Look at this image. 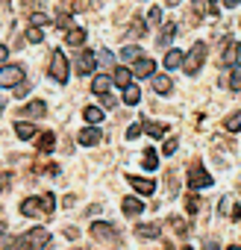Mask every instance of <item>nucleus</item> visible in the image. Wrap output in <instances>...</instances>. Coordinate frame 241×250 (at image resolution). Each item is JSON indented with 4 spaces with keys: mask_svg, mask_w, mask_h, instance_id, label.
<instances>
[{
    "mask_svg": "<svg viewBox=\"0 0 241 250\" xmlns=\"http://www.w3.org/2000/svg\"><path fill=\"white\" fill-rule=\"evenodd\" d=\"M103 115H106V112H103L100 106H85V109H82V118H85L88 124H100Z\"/></svg>",
    "mask_w": 241,
    "mask_h": 250,
    "instance_id": "nucleus-24",
    "label": "nucleus"
},
{
    "mask_svg": "<svg viewBox=\"0 0 241 250\" xmlns=\"http://www.w3.org/2000/svg\"><path fill=\"white\" fill-rule=\"evenodd\" d=\"M120 56H124V59H130V62H139V59H144V53H141V47H139V44H127L124 50H120Z\"/></svg>",
    "mask_w": 241,
    "mask_h": 250,
    "instance_id": "nucleus-30",
    "label": "nucleus"
},
{
    "mask_svg": "<svg viewBox=\"0 0 241 250\" xmlns=\"http://www.w3.org/2000/svg\"><path fill=\"white\" fill-rule=\"evenodd\" d=\"M53 147H56V133L53 130H44L39 136V153H53Z\"/></svg>",
    "mask_w": 241,
    "mask_h": 250,
    "instance_id": "nucleus-16",
    "label": "nucleus"
},
{
    "mask_svg": "<svg viewBox=\"0 0 241 250\" xmlns=\"http://www.w3.org/2000/svg\"><path fill=\"white\" fill-rule=\"evenodd\" d=\"M56 212V200L53 194H41V197H27L21 203V215L24 218H39V215H53Z\"/></svg>",
    "mask_w": 241,
    "mask_h": 250,
    "instance_id": "nucleus-1",
    "label": "nucleus"
},
{
    "mask_svg": "<svg viewBox=\"0 0 241 250\" xmlns=\"http://www.w3.org/2000/svg\"><path fill=\"white\" fill-rule=\"evenodd\" d=\"M74 68H77V74H80V77L94 74V68H97V56H94L91 50H80V53H77V59H74Z\"/></svg>",
    "mask_w": 241,
    "mask_h": 250,
    "instance_id": "nucleus-7",
    "label": "nucleus"
},
{
    "mask_svg": "<svg viewBox=\"0 0 241 250\" xmlns=\"http://www.w3.org/2000/svg\"><path fill=\"white\" fill-rule=\"evenodd\" d=\"M177 147H180V136H171V139L165 142L162 153H165V156H174V153H177Z\"/></svg>",
    "mask_w": 241,
    "mask_h": 250,
    "instance_id": "nucleus-31",
    "label": "nucleus"
},
{
    "mask_svg": "<svg viewBox=\"0 0 241 250\" xmlns=\"http://www.w3.org/2000/svg\"><path fill=\"white\" fill-rule=\"evenodd\" d=\"M56 27H59V30H62V27L71 30V15H68V12H59V15H56Z\"/></svg>",
    "mask_w": 241,
    "mask_h": 250,
    "instance_id": "nucleus-36",
    "label": "nucleus"
},
{
    "mask_svg": "<svg viewBox=\"0 0 241 250\" xmlns=\"http://www.w3.org/2000/svg\"><path fill=\"white\" fill-rule=\"evenodd\" d=\"M36 130H39V127H36V124H30V121H15V136H18V139H24V142H27V139H33V136H36Z\"/></svg>",
    "mask_w": 241,
    "mask_h": 250,
    "instance_id": "nucleus-17",
    "label": "nucleus"
},
{
    "mask_svg": "<svg viewBox=\"0 0 241 250\" xmlns=\"http://www.w3.org/2000/svg\"><path fill=\"white\" fill-rule=\"evenodd\" d=\"M235 53H238V44H232V42L226 39V44L221 47V62H223V65H229V62L235 59Z\"/></svg>",
    "mask_w": 241,
    "mask_h": 250,
    "instance_id": "nucleus-28",
    "label": "nucleus"
},
{
    "mask_svg": "<svg viewBox=\"0 0 241 250\" xmlns=\"http://www.w3.org/2000/svg\"><path fill=\"white\" fill-rule=\"evenodd\" d=\"M185 209H188L191 215H197V212H200V197H197V194H188V197H185Z\"/></svg>",
    "mask_w": 241,
    "mask_h": 250,
    "instance_id": "nucleus-33",
    "label": "nucleus"
},
{
    "mask_svg": "<svg viewBox=\"0 0 241 250\" xmlns=\"http://www.w3.org/2000/svg\"><path fill=\"white\" fill-rule=\"evenodd\" d=\"M30 24H33V27H39V30H41V27H44V24H47V15H44V12H33V15H30Z\"/></svg>",
    "mask_w": 241,
    "mask_h": 250,
    "instance_id": "nucleus-35",
    "label": "nucleus"
},
{
    "mask_svg": "<svg viewBox=\"0 0 241 250\" xmlns=\"http://www.w3.org/2000/svg\"><path fill=\"white\" fill-rule=\"evenodd\" d=\"M153 91H156V94H171V91H174V83H171V77H165V74L153 77Z\"/></svg>",
    "mask_w": 241,
    "mask_h": 250,
    "instance_id": "nucleus-21",
    "label": "nucleus"
},
{
    "mask_svg": "<svg viewBox=\"0 0 241 250\" xmlns=\"http://www.w3.org/2000/svg\"><path fill=\"white\" fill-rule=\"evenodd\" d=\"M209 12H212V15H215V0H209Z\"/></svg>",
    "mask_w": 241,
    "mask_h": 250,
    "instance_id": "nucleus-46",
    "label": "nucleus"
},
{
    "mask_svg": "<svg viewBox=\"0 0 241 250\" xmlns=\"http://www.w3.org/2000/svg\"><path fill=\"white\" fill-rule=\"evenodd\" d=\"M223 6H226V9H232V6H238V0H223Z\"/></svg>",
    "mask_w": 241,
    "mask_h": 250,
    "instance_id": "nucleus-44",
    "label": "nucleus"
},
{
    "mask_svg": "<svg viewBox=\"0 0 241 250\" xmlns=\"http://www.w3.org/2000/svg\"><path fill=\"white\" fill-rule=\"evenodd\" d=\"M130 36L133 39H141V36H147V24H144V18H133V24H130Z\"/></svg>",
    "mask_w": 241,
    "mask_h": 250,
    "instance_id": "nucleus-27",
    "label": "nucleus"
},
{
    "mask_svg": "<svg viewBox=\"0 0 241 250\" xmlns=\"http://www.w3.org/2000/svg\"><path fill=\"white\" fill-rule=\"evenodd\" d=\"M30 94V83H21L18 88H15V97H27Z\"/></svg>",
    "mask_w": 241,
    "mask_h": 250,
    "instance_id": "nucleus-39",
    "label": "nucleus"
},
{
    "mask_svg": "<svg viewBox=\"0 0 241 250\" xmlns=\"http://www.w3.org/2000/svg\"><path fill=\"white\" fill-rule=\"evenodd\" d=\"M120 209H124V215H127V218H136V215H141V212H144V203H141L139 197H124Z\"/></svg>",
    "mask_w": 241,
    "mask_h": 250,
    "instance_id": "nucleus-11",
    "label": "nucleus"
},
{
    "mask_svg": "<svg viewBox=\"0 0 241 250\" xmlns=\"http://www.w3.org/2000/svg\"><path fill=\"white\" fill-rule=\"evenodd\" d=\"M182 62H185V53H182V50H168V53H165V59H162V65H165V68H171V71H174V68H180Z\"/></svg>",
    "mask_w": 241,
    "mask_h": 250,
    "instance_id": "nucleus-20",
    "label": "nucleus"
},
{
    "mask_svg": "<svg viewBox=\"0 0 241 250\" xmlns=\"http://www.w3.org/2000/svg\"><path fill=\"white\" fill-rule=\"evenodd\" d=\"M203 250H221V244H218V241H206Z\"/></svg>",
    "mask_w": 241,
    "mask_h": 250,
    "instance_id": "nucleus-42",
    "label": "nucleus"
},
{
    "mask_svg": "<svg viewBox=\"0 0 241 250\" xmlns=\"http://www.w3.org/2000/svg\"><path fill=\"white\" fill-rule=\"evenodd\" d=\"M139 100H141V88H139L136 83H133L130 88H124V103H127V106H136Z\"/></svg>",
    "mask_w": 241,
    "mask_h": 250,
    "instance_id": "nucleus-29",
    "label": "nucleus"
},
{
    "mask_svg": "<svg viewBox=\"0 0 241 250\" xmlns=\"http://www.w3.org/2000/svg\"><path fill=\"white\" fill-rule=\"evenodd\" d=\"M24 83V68L21 65H3L0 68V88H15Z\"/></svg>",
    "mask_w": 241,
    "mask_h": 250,
    "instance_id": "nucleus-5",
    "label": "nucleus"
},
{
    "mask_svg": "<svg viewBox=\"0 0 241 250\" xmlns=\"http://www.w3.org/2000/svg\"><path fill=\"white\" fill-rule=\"evenodd\" d=\"M6 56H9V47H6V44H0V62H3Z\"/></svg>",
    "mask_w": 241,
    "mask_h": 250,
    "instance_id": "nucleus-43",
    "label": "nucleus"
},
{
    "mask_svg": "<svg viewBox=\"0 0 241 250\" xmlns=\"http://www.w3.org/2000/svg\"><path fill=\"white\" fill-rule=\"evenodd\" d=\"M141 127H144V133H147L150 139H162V136H165V130H168L162 121H144Z\"/></svg>",
    "mask_w": 241,
    "mask_h": 250,
    "instance_id": "nucleus-18",
    "label": "nucleus"
},
{
    "mask_svg": "<svg viewBox=\"0 0 241 250\" xmlns=\"http://www.w3.org/2000/svg\"><path fill=\"white\" fill-rule=\"evenodd\" d=\"M112 83L120 85V88H130L133 85V68H124V65H118L112 71Z\"/></svg>",
    "mask_w": 241,
    "mask_h": 250,
    "instance_id": "nucleus-8",
    "label": "nucleus"
},
{
    "mask_svg": "<svg viewBox=\"0 0 241 250\" xmlns=\"http://www.w3.org/2000/svg\"><path fill=\"white\" fill-rule=\"evenodd\" d=\"M182 250H191V247H182Z\"/></svg>",
    "mask_w": 241,
    "mask_h": 250,
    "instance_id": "nucleus-49",
    "label": "nucleus"
},
{
    "mask_svg": "<svg viewBox=\"0 0 241 250\" xmlns=\"http://www.w3.org/2000/svg\"><path fill=\"white\" fill-rule=\"evenodd\" d=\"M6 247H12V238H9V232L0 227V250H6Z\"/></svg>",
    "mask_w": 241,
    "mask_h": 250,
    "instance_id": "nucleus-38",
    "label": "nucleus"
},
{
    "mask_svg": "<svg viewBox=\"0 0 241 250\" xmlns=\"http://www.w3.org/2000/svg\"><path fill=\"white\" fill-rule=\"evenodd\" d=\"M144 156H141V165L147 168V171H156L159 168V156H156V150L153 147H147V150H141Z\"/></svg>",
    "mask_w": 241,
    "mask_h": 250,
    "instance_id": "nucleus-25",
    "label": "nucleus"
},
{
    "mask_svg": "<svg viewBox=\"0 0 241 250\" xmlns=\"http://www.w3.org/2000/svg\"><path fill=\"white\" fill-rule=\"evenodd\" d=\"M127 180H130V186H133L139 194H153V191H156V183L147 180V177H136V174H130Z\"/></svg>",
    "mask_w": 241,
    "mask_h": 250,
    "instance_id": "nucleus-9",
    "label": "nucleus"
},
{
    "mask_svg": "<svg viewBox=\"0 0 241 250\" xmlns=\"http://www.w3.org/2000/svg\"><path fill=\"white\" fill-rule=\"evenodd\" d=\"M226 80H229V88H232V91H241V65H232L229 74L223 77V83H226Z\"/></svg>",
    "mask_w": 241,
    "mask_h": 250,
    "instance_id": "nucleus-23",
    "label": "nucleus"
},
{
    "mask_svg": "<svg viewBox=\"0 0 241 250\" xmlns=\"http://www.w3.org/2000/svg\"><path fill=\"white\" fill-rule=\"evenodd\" d=\"M212 183H215V180L209 177V171H206L200 162H194V165H191V174H188V186H191L194 191H200V188H209Z\"/></svg>",
    "mask_w": 241,
    "mask_h": 250,
    "instance_id": "nucleus-6",
    "label": "nucleus"
},
{
    "mask_svg": "<svg viewBox=\"0 0 241 250\" xmlns=\"http://www.w3.org/2000/svg\"><path fill=\"white\" fill-rule=\"evenodd\" d=\"M109 85H112V77H106V74H97V77L91 80V91H94V94H100V97H106V94H109Z\"/></svg>",
    "mask_w": 241,
    "mask_h": 250,
    "instance_id": "nucleus-15",
    "label": "nucleus"
},
{
    "mask_svg": "<svg viewBox=\"0 0 241 250\" xmlns=\"http://www.w3.org/2000/svg\"><path fill=\"white\" fill-rule=\"evenodd\" d=\"M141 133H144V127H141V124H133V127H130V130H127V139H130V142H133V139H139V136H141Z\"/></svg>",
    "mask_w": 241,
    "mask_h": 250,
    "instance_id": "nucleus-37",
    "label": "nucleus"
},
{
    "mask_svg": "<svg viewBox=\"0 0 241 250\" xmlns=\"http://www.w3.org/2000/svg\"><path fill=\"white\" fill-rule=\"evenodd\" d=\"M177 30H180V24H174V21H168L162 30H159V36H156V44L159 47H165V44H171V39L177 36Z\"/></svg>",
    "mask_w": 241,
    "mask_h": 250,
    "instance_id": "nucleus-12",
    "label": "nucleus"
},
{
    "mask_svg": "<svg viewBox=\"0 0 241 250\" xmlns=\"http://www.w3.org/2000/svg\"><path fill=\"white\" fill-rule=\"evenodd\" d=\"M182 3V0H168V6H180Z\"/></svg>",
    "mask_w": 241,
    "mask_h": 250,
    "instance_id": "nucleus-45",
    "label": "nucleus"
},
{
    "mask_svg": "<svg viewBox=\"0 0 241 250\" xmlns=\"http://www.w3.org/2000/svg\"><path fill=\"white\" fill-rule=\"evenodd\" d=\"M235 59H238V65H241V44H238V53H235Z\"/></svg>",
    "mask_w": 241,
    "mask_h": 250,
    "instance_id": "nucleus-47",
    "label": "nucleus"
},
{
    "mask_svg": "<svg viewBox=\"0 0 241 250\" xmlns=\"http://www.w3.org/2000/svg\"><path fill=\"white\" fill-rule=\"evenodd\" d=\"M223 130H226V133H238V130H241V109H235V112L223 121Z\"/></svg>",
    "mask_w": 241,
    "mask_h": 250,
    "instance_id": "nucleus-26",
    "label": "nucleus"
},
{
    "mask_svg": "<svg viewBox=\"0 0 241 250\" xmlns=\"http://www.w3.org/2000/svg\"><path fill=\"white\" fill-rule=\"evenodd\" d=\"M9 183H12V174H0V191H6Z\"/></svg>",
    "mask_w": 241,
    "mask_h": 250,
    "instance_id": "nucleus-40",
    "label": "nucleus"
},
{
    "mask_svg": "<svg viewBox=\"0 0 241 250\" xmlns=\"http://www.w3.org/2000/svg\"><path fill=\"white\" fill-rule=\"evenodd\" d=\"M162 18H165V15H162V9H159V6L147 9V21H150V24H162Z\"/></svg>",
    "mask_w": 241,
    "mask_h": 250,
    "instance_id": "nucleus-34",
    "label": "nucleus"
},
{
    "mask_svg": "<svg viewBox=\"0 0 241 250\" xmlns=\"http://www.w3.org/2000/svg\"><path fill=\"white\" fill-rule=\"evenodd\" d=\"M27 42H30V44H39V42H44V33H41L39 27H30V30H27Z\"/></svg>",
    "mask_w": 241,
    "mask_h": 250,
    "instance_id": "nucleus-32",
    "label": "nucleus"
},
{
    "mask_svg": "<svg viewBox=\"0 0 241 250\" xmlns=\"http://www.w3.org/2000/svg\"><path fill=\"white\" fill-rule=\"evenodd\" d=\"M226 250H241V247H238V244H232V247H226Z\"/></svg>",
    "mask_w": 241,
    "mask_h": 250,
    "instance_id": "nucleus-48",
    "label": "nucleus"
},
{
    "mask_svg": "<svg viewBox=\"0 0 241 250\" xmlns=\"http://www.w3.org/2000/svg\"><path fill=\"white\" fill-rule=\"evenodd\" d=\"M65 42H68L71 47H80V44H85V30H82V27H71V30L65 33Z\"/></svg>",
    "mask_w": 241,
    "mask_h": 250,
    "instance_id": "nucleus-19",
    "label": "nucleus"
},
{
    "mask_svg": "<svg viewBox=\"0 0 241 250\" xmlns=\"http://www.w3.org/2000/svg\"><path fill=\"white\" fill-rule=\"evenodd\" d=\"M91 235H94L97 241H103V244H112V247L120 244V232H118L109 221H94V224H91Z\"/></svg>",
    "mask_w": 241,
    "mask_h": 250,
    "instance_id": "nucleus-3",
    "label": "nucleus"
},
{
    "mask_svg": "<svg viewBox=\"0 0 241 250\" xmlns=\"http://www.w3.org/2000/svg\"><path fill=\"white\" fill-rule=\"evenodd\" d=\"M65 235H68V238H77V235H80V229H77V227H68V229H65Z\"/></svg>",
    "mask_w": 241,
    "mask_h": 250,
    "instance_id": "nucleus-41",
    "label": "nucleus"
},
{
    "mask_svg": "<svg viewBox=\"0 0 241 250\" xmlns=\"http://www.w3.org/2000/svg\"><path fill=\"white\" fill-rule=\"evenodd\" d=\"M44 112H47L44 100H30L27 106H21V115H24V118H41Z\"/></svg>",
    "mask_w": 241,
    "mask_h": 250,
    "instance_id": "nucleus-13",
    "label": "nucleus"
},
{
    "mask_svg": "<svg viewBox=\"0 0 241 250\" xmlns=\"http://www.w3.org/2000/svg\"><path fill=\"white\" fill-rule=\"evenodd\" d=\"M100 139H103V133H100L97 127H85V130H80V136H77V142H80V145H85V147L97 145Z\"/></svg>",
    "mask_w": 241,
    "mask_h": 250,
    "instance_id": "nucleus-10",
    "label": "nucleus"
},
{
    "mask_svg": "<svg viewBox=\"0 0 241 250\" xmlns=\"http://www.w3.org/2000/svg\"><path fill=\"white\" fill-rule=\"evenodd\" d=\"M156 71V59H139L133 65V77H150Z\"/></svg>",
    "mask_w": 241,
    "mask_h": 250,
    "instance_id": "nucleus-14",
    "label": "nucleus"
},
{
    "mask_svg": "<svg viewBox=\"0 0 241 250\" xmlns=\"http://www.w3.org/2000/svg\"><path fill=\"white\" fill-rule=\"evenodd\" d=\"M203 59H206V44H203V42H197V44H194V47H191V50L185 53V62H182V71L194 77V74L200 71V65H203Z\"/></svg>",
    "mask_w": 241,
    "mask_h": 250,
    "instance_id": "nucleus-4",
    "label": "nucleus"
},
{
    "mask_svg": "<svg viewBox=\"0 0 241 250\" xmlns=\"http://www.w3.org/2000/svg\"><path fill=\"white\" fill-rule=\"evenodd\" d=\"M159 232H162L159 224H139L136 227V235L139 238H159Z\"/></svg>",
    "mask_w": 241,
    "mask_h": 250,
    "instance_id": "nucleus-22",
    "label": "nucleus"
},
{
    "mask_svg": "<svg viewBox=\"0 0 241 250\" xmlns=\"http://www.w3.org/2000/svg\"><path fill=\"white\" fill-rule=\"evenodd\" d=\"M47 74H50V80H53V83H68V74H71V68H68V56H65L62 50H53V53H50Z\"/></svg>",
    "mask_w": 241,
    "mask_h": 250,
    "instance_id": "nucleus-2",
    "label": "nucleus"
}]
</instances>
